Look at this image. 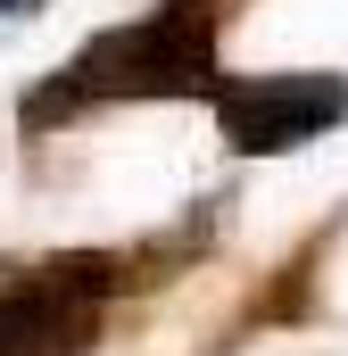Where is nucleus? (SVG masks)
<instances>
[{"label": "nucleus", "instance_id": "obj_3", "mask_svg": "<svg viewBox=\"0 0 348 356\" xmlns=\"http://www.w3.org/2000/svg\"><path fill=\"white\" fill-rule=\"evenodd\" d=\"M100 266H50L0 282V356H75L100 323Z\"/></svg>", "mask_w": 348, "mask_h": 356}, {"label": "nucleus", "instance_id": "obj_1", "mask_svg": "<svg viewBox=\"0 0 348 356\" xmlns=\"http://www.w3.org/2000/svg\"><path fill=\"white\" fill-rule=\"evenodd\" d=\"M216 25L224 8L216 0H158L141 8L133 25L84 42L50 91L25 99V133L75 116V108H100V99H174V91H216Z\"/></svg>", "mask_w": 348, "mask_h": 356}, {"label": "nucleus", "instance_id": "obj_2", "mask_svg": "<svg viewBox=\"0 0 348 356\" xmlns=\"http://www.w3.org/2000/svg\"><path fill=\"white\" fill-rule=\"evenodd\" d=\"M216 124L232 149L274 158L348 124V83L340 75H241V83H216Z\"/></svg>", "mask_w": 348, "mask_h": 356}, {"label": "nucleus", "instance_id": "obj_4", "mask_svg": "<svg viewBox=\"0 0 348 356\" xmlns=\"http://www.w3.org/2000/svg\"><path fill=\"white\" fill-rule=\"evenodd\" d=\"M25 8H42V0H0V17H25Z\"/></svg>", "mask_w": 348, "mask_h": 356}]
</instances>
